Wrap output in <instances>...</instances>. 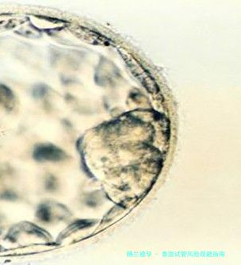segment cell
Instances as JSON below:
<instances>
[{"label":"cell","mask_w":241,"mask_h":265,"mask_svg":"<svg viewBox=\"0 0 241 265\" xmlns=\"http://www.w3.org/2000/svg\"><path fill=\"white\" fill-rule=\"evenodd\" d=\"M62 152L53 146H41L35 151V157L39 160H57L59 159Z\"/></svg>","instance_id":"cell-1"}]
</instances>
